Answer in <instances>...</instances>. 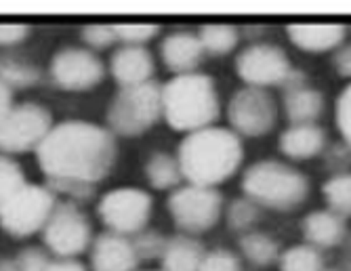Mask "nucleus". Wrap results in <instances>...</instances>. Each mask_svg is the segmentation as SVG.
<instances>
[{
    "label": "nucleus",
    "mask_w": 351,
    "mask_h": 271,
    "mask_svg": "<svg viewBox=\"0 0 351 271\" xmlns=\"http://www.w3.org/2000/svg\"><path fill=\"white\" fill-rule=\"evenodd\" d=\"M116 158V137L108 128L88 120L53 124L36 150L45 179H72L90 185L110 175Z\"/></svg>",
    "instance_id": "obj_1"
},
{
    "label": "nucleus",
    "mask_w": 351,
    "mask_h": 271,
    "mask_svg": "<svg viewBox=\"0 0 351 271\" xmlns=\"http://www.w3.org/2000/svg\"><path fill=\"white\" fill-rule=\"evenodd\" d=\"M244 148L238 134L232 128L206 126L194 132L179 143L177 162L183 179L189 185L217 187L228 181L242 164Z\"/></svg>",
    "instance_id": "obj_2"
},
{
    "label": "nucleus",
    "mask_w": 351,
    "mask_h": 271,
    "mask_svg": "<svg viewBox=\"0 0 351 271\" xmlns=\"http://www.w3.org/2000/svg\"><path fill=\"white\" fill-rule=\"evenodd\" d=\"M219 116V95L210 76L202 72L173 76L162 84V118L173 130L194 132Z\"/></svg>",
    "instance_id": "obj_3"
},
{
    "label": "nucleus",
    "mask_w": 351,
    "mask_h": 271,
    "mask_svg": "<svg viewBox=\"0 0 351 271\" xmlns=\"http://www.w3.org/2000/svg\"><path fill=\"white\" fill-rule=\"evenodd\" d=\"M244 198L257 207L271 211H293L309 196V181L297 168L276 162L261 160L246 168L242 175Z\"/></svg>",
    "instance_id": "obj_4"
},
{
    "label": "nucleus",
    "mask_w": 351,
    "mask_h": 271,
    "mask_svg": "<svg viewBox=\"0 0 351 271\" xmlns=\"http://www.w3.org/2000/svg\"><path fill=\"white\" fill-rule=\"evenodd\" d=\"M162 118V84L149 80L137 86L118 89L106 114L114 137H139Z\"/></svg>",
    "instance_id": "obj_5"
},
{
    "label": "nucleus",
    "mask_w": 351,
    "mask_h": 271,
    "mask_svg": "<svg viewBox=\"0 0 351 271\" xmlns=\"http://www.w3.org/2000/svg\"><path fill=\"white\" fill-rule=\"evenodd\" d=\"M57 202V196L47 185L25 181L0 202V227L13 238H27L45 227Z\"/></svg>",
    "instance_id": "obj_6"
},
{
    "label": "nucleus",
    "mask_w": 351,
    "mask_h": 271,
    "mask_svg": "<svg viewBox=\"0 0 351 271\" xmlns=\"http://www.w3.org/2000/svg\"><path fill=\"white\" fill-rule=\"evenodd\" d=\"M51 126V112L36 101H23L13 106L5 120L0 122V154L19 156L36 152Z\"/></svg>",
    "instance_id": "obj_7"
},
{
    "label": "nucleus",
    "mask_w": 351,
    "mask_h": 271,
    "mask_svg": "<svg viewBox=\"0 0 351 271\" xmlns=\"http://www.w3.org/2000/svg\"><path fill=\"white\" fill-rule=\"evenodd\" d=\"M167 211L179 231L196 235L215 227L223 211V198L215 187L183 185L171 191Z\"/></svg>",
    "instance_id": "obj_8"
},
{
    "label": "nucleus",
    "mask_w": 351,
    "mask_h": 271,
    "mask_svg": "<svg viewBox=\"0 0 351 271\" xmlns=\"http://www.w3.org/2000/svg\"><path fill=\"white\" fill-rule=\"evenodd\" d=\"M43 231V244L59 259H76L93 242L86 215L74 202H57Z\"/></svg>",
    "instance_id": "obj_9"
},
{
    "label": "nucleus",
    "mask_w": 351,
    "mask_h": 271,
    "mask_svg": "<svg viewBox=\"0 0 351 271\" xmlns=\"http://www.w3.org/2000/svg\"><path fill=\"white\" fill-rule=\"evenodd\" d=\"M154 211L152 196L141 187H116L101 196L97 204V217L108 231L120 235H133L145 229Z\"/></svg>",
    "instance_id": "obj_10"
},
{
    "label": "nucleus",
    "mask_w": 351,
    "mask_h": 271,
    "mask_svg": "<svg viewBox=\"0 0 351 271\" xmlns=\"http://www.w3.org/2000/svg\"><path fill=\"white\" fill-rule=\"evenodd\" d=\"M228 120L232 130L244 137H263L278 120V106L274 97L263 89H240L232 95L228 104Z\"/></svg>",
    "instance_id": "obj_11"
},
{
    "label": "nucleus",
    "mask_w": 351,
    "mask_h": 271,
    "mask_svg": "<svg viewBox=\"0 0 351 271\" xmlns=\"http://www.w3.org/2000/svg\"><path fill=\"white\" fill-rule=\"evenodd\" d=\"M236 74L246 86H282L293 74L291 59L276 45H250L236 57Z\"/></svg>",
    "instance_id": "obj_12"
},
{
    "label": "nucleus",
    "mask_w": 351,
    "mask_h": 271,
    "mask_svg": "<svg viewBox=\"0 0 351 271\" xmlns=\"http://www.w3.org/2000/svg\"><path fill=\"white\" fill-rule=\"evenodd\" d=\"M51 80L63 91H90L104 80V61L90 49L63 47L49 63Z\"/></svg>",
    "instance_id": "obj_13"
},
{
    "label": "nucleus",
    "mask_w": 351,
    "mask_h": 271,
    "mask_svg": "<svg viewBox=\"0 0 351 271\" xmlns=\"http://www.w3.org/2000/svg\"><path fill=\"white\" fill-rule=\"evenodd\" d=\"M139 259L126 235L104 231L90 242L93 271H137Z\"/></svg>",
    "instance_id": "obj_14"
},
{
    "label": "nucleus",
    "mask_w": 351,
    "mask_h": 271,
    "mask_svg": "<svg viewBox=\"0 0 351 271\" xmlns=\"http://www.w3.org/2000/svg\"><path fill=\"white\" fill-rule=\"evenodd\" d=\"M160 57L162 63L175 76L194 74L204 59V49L198 40V34L179 30V32H171L160 43Z\"/></svg>",
    "instance_id": "obj_15"
},
{
    "label": "nucleus",
    "mask_w": 351,
    "mask_h": 271,
    "mask_svg": "<svg viewBox=\"0 0 351 271\" xmlns=\"http://www.w3.org/2000/svg\"><path fill=\"white\" fill-rule=\"evenodd\" d=\"M110 72L120 89L145 84L154 76V57L145 47H118L110 57Z\"/></svg>",
    "instance_id": "obj_16"
},
{
    "label": "nucleus",
    "mask_w": 351,
    "mask_h": 271,
    "mask_svg": "<svg viewBox=\"0 0 351 271\" xmlns=\"http://www.w3.org/2000/svg\"><path fill=\"white\" fill-rule=\"evenodd\" d=\"M286 34L305 53H328L345 40V27L337 23H293L286 27Z\"/></svg>",
    "instance_id": "obj_17"
},
{
    "label": "nucleus",
    "mask_w": 351,
    "mask_h": 271,
    "mask_svg": "<svg viewBox=\"0 0 351 271\" xmlns=\"http://www.w3.org/2000/svg\"><path fill=\"white\" fill-rule=\"evenodd\" d=\"M326 132L315 124H293L280 134V152L291 160H311L324 150Z\"/></svg>",
    "instance_id": "obj_18"
},
{
    "label": "nucleus",
    "mask_w": 351,
    "mask_h": 271,
    "mask_svg": "<svg viewBox=\"0 0 351 271\" xmlns=\"http://www.w3.org/2000/svg\"><path fill=\"white\" fill-rule=\"evenodd\" d=\"M303 238L313 248H332L345 238V221L332 211H313L303 219Z\"/></svg>",
    "instance_id": "obj_19"
},
{
    "label": "nucleus",
    "mask_w": 351,
    "mask_h": 271,
    "mask_svg": "<svg viewBox=\"0 0 351 271\" xmlns=\"http://www.w3.org/2000/svg\"><path fill=\"white\" fill-rule=\"evenodd\" d=\"M204 252L206 250L198 240L185 233H177L173 238H167L160 255L162 271H198Z\"/></svg>",
    "instance_id": "obj_20"
},
{
    "label": "nucleus",
    "mask_w": 351,
    "mask_h": 271,
    "mask_svg": "<svg viewBox=\"0 0 351 271\" xmlns=\"http://www.w3.org/2000/svg\"><path fill=\"white\" fill-rule=\"evenodd\" d=\"M324 112V97L311 86H297L284 93V114L293 124H313Z\"/></svg>",
    "instance_id": "obj_21"
},
{
    "label": "nucleus",
    "mask_w": 351,
    "mask_h": 271,
    "mask_svg": "<svg viewBox=\"0 0 351 271\" xmlns=\"http://www.w3.org/2000/svg\"><path fill=\"white\" fill-rule=\"evenodd\" d=\"M145 179L154 189H177L183 175L177 162V156L169 152H154L145 160Z\"/></svg>",
    "instance_id": "obj_22"
},
{
    "label": "nucleus",
    "mask_w": 351,
    "mask_h": 271,
    "mask_svg": "<svg viewBox=\"0 0 351 271\" xmlns=\"http://www.w3.org/2000/svg\"><path fill=\"white\" fill-rule=\"evenodd\" d=\"M238 38V30L228 23H206L198 30V40L204 49V55L210 57L230 55L236 49Z\"/></svg>",
    "instance_id": "obj_23"
},
{
    "label": "nucleus",
    "mask_w": 351,
    "mask_h": 271,
    "mask_svg": "<svg viewBox=\"0 0 351 271\" xmlns=\"http://www.w3.org/2000/svg\"><path fill=\"white\" fill-rule=\"evenodd\" d=\"M240 250L252 265H257V267H267L280 259L278 242L263 231L244 233L240 238Z\"/></svg>",
    "instance_id": "obj_24"
},
{
    "label": "nucleus",
    "mask_w": 351,
    "mask_h": 271,
    "mask_svg": "<svg viewBox=\"0 0 351 271\" xmlns=\"http://www.w3.org/2000/svg\"><path fill=\"white\" fill-rule=\"evenodd\" d=\"M40 80V70L36 65L5 57L0 59V82L9 86L11 91H21L34 86Z\"/></svg>",
    "instance_id": "obj_25"
},
{
    "label": "nucleus",
    "mask_w": 351,
    "mask_h": 271,
    "mask_svg": "<svg viewBox=\"0 0 351 271\" xmlns=\"http://www.w3.org/2000/svg\"><path fill=\"white\" fill-rule=\"evenodd\" d=\"M324 200L339 217H351V173L332 175L322 187Z\"/></svg>",
    "instance_id": "obj_26"
},
{
    "label": "nucleus",
    "mask_w": 351,
    "mask_h": 271,
    "mask_svg": "<svg viewBox=\"0 0 351 271\" xmlns=\"http://www.w3.org/2000/svg\"><path fill=\"white\" fill-rule=\"evenodd\" d=\"M324 261L317 248L309 244H299L280 255V269L282 271H322Z\"/></svg>",
    "instance_id": "obj_27"
},
{
    "label": "nucleus",
    "mask_w": 351,
    "mask_h": 271,
    "mask_svg": "<svg viewBox=\"0 0 351 271\" xmlns=\"http://www.w3.org/2000/svg\"><path fill=\"white\" fill-rule=\"evenodd\" d=\"M226 219H228V227L232 231H246L252 227V223L259 219V207L250 202L248 198H238V200H232L230 207H228V213H226Z\"/></svg>",
    "instance_id": "obj_28"
},
{
    "label": "nucleus",
    "mask_w": 351,
    "mask_h": 271,
    "mask_svg": "<svg viewBox=\"0 0 351 271\" xmlns=\"http://www.w3.org/2000/svg\"><path fill=\"white\" fill-rule=\"evenodd\" d=\"M133 244V250L139 261H149V259H160L167 238L156 229H141L133 233V238H129Z\"/></svg>",
    "instance_id": "obj_29"
},
{
    "label": "nucleus",
    "mask_w": 351,
    "mask_h": 271,
    "mask_svg": "<svg viewBox=\"0 0 351 271\" xmlns=\"http://www.w3.org/2000/svg\"><path fill=\"white\" fill-rule=\"evenodd\" d=\"M116 40L126 47H143L158 36L160 27L154 23H114Z\"/></svg>",
    "instance_id": "obj_30"
},
{
    "label": "nucleus",
    "mask_w": 351,
    "mask_h": 271,
    "mask_svg": "<svg viewBox=\"0 0 351 271\" xmlns=\"http://www.w3.org/2000/svg\"><path fill=\"white\" fill-rule=\"evenodd\" d=\"M45 185L55 193V196H68V202L74 204H82L95 198V185L82 183V181H72V179H45Z\"/></svg>",
    "instance_id": "obj_31"
},
{
    "label": "nucleus",
    "mask_w": 351,
    "mask_h": 271,
    "mask_svg": "<svg viewBox=\"0 0 351 271\" xmlns=\"http://www.w3.org/2000/svg\"><path fill=\"white\" fill-rule=\"evenodd\" d=\"M25 183L23 168L11 156L0 154V202L9 198L17 187Z\"/></svg>",
    "instance_id": "obj_32"
},
{
    "label": "nucleus",
    "mask_w": 351,
    "mask_h": 271,
    "mask_svg": "<svg viewBox=\"0 0 351 271\" xmlns=\"http://www.w3.org/2000/svg\"><path fill=\"white\" fill-rule=\"evenodd\" d=\"M240 269L242 265L236 252L228 248H215V250L204 252L198 271H240Z\"/></svg>",
    "instance_id": "obj_33"
},
{
    "label": "nucleus",
    "mask_w": 351,
    "mask_h": 271,
    "mask_svg": "<svg viewBox=\"0 0 351 271\" xmlns=\"http://www.w3.org/2000/svg\"><path fill=\"white\" fill-rule=\"evenodd\" d=\"M80 38L90 49H108L116 43V32L110 23H88L80 30Z\"/></svg>",
    "instance_id": "obj_34"
},
{
    "label": "nucleus",
    "mask_w": 351,
    "mask_h": 271,
    "mask_svg": "<svg viewBox=\"0 0 351 271\" xmlns=\"http://www.w3.org/2000/svg\"><path fill=\"white\" fill-rule=\"evenodd\" d=\"M13 259L17 271H45L51 261L47 250H43L40 246H25L17 255H13Z\"/></svg>",
    "instance_id": "obj_35"
},
{
    "label": "nucleus",
    "mask_w": 351,
    "mask_h": 271,
    "mask_svg": "<svg viewBox=\"0 0 351 271\" xmlns=\"http://www.w3.org/2000/svg\"><path fill=\"white\" fill-rule=\"evenodd\" d=\"M337 126L343 134V139L351 145V84L345 86V91L337 99Z\"/></svg>",
    "instance_id": "obj_36"
},
{
    "label": "nucleus",
    "mask_w": 351,
    "mask_h": 271,
    "mask_svg": "<svg viewBox=\"0 0 351 271\" xmlns=\"http://www.w3.org/2000/svg\"><path fill=\"white\" fill-rule=\"evenodd\" d=\"M29 25L25 23H0V47H13L27 38Z\"/></svg>",
    "instance_id": "obj_37"
},
{
    "label": "nucleus",
    "mask_w": 351,
    "mask_h": 271,
    "mask_svg": "<svg viewBox=\"0 0 351 271\" xmlns=\"http://www.w3.org/2000/svg\"><path fill=\"white\" fill-rule=\"evenodd\" d=\"M332 65L343 78H351V45L339 49L332 57Z\"/></svg>",
    "instance_id": "obj_38"
},
{
    "label": "nucleus",
    "mask_w": 351,
    "mask_h": 271,
    "mask_svg": "<svg viewBox=\"0 0 351 271\" xmlns=\"http://www.w3.org/2000/svg\"><path fill=\"white\" fill-rule=\"evenodd\" d=\"M45 271H86L84 263L78 259H51Z\"/></svg>",
    "instance_id": "obj_39"
},
{
    "label": "nucleus",
    "mask_w": 351,
    "mask_h": 271,
    "mask_svg": "<svg viewBox=\"0 0 351 271\" xmlns=\"http://www.w3.org/2000/svg\"><path fill=\"white\" fill-rule=\"evenodd\" d=\"M13 91L9 86H5L3 82H0V122L5 120V116L11 112L13 108Z\"/></svg>",
    "instance_id": "obj_40"
},
{
    "label": "nucleus",
    "mask_w": 351,
    "mask_h": 271,
    "mask_svg": "<svg viewBox=\"0 0 351 271\" xmlns=\"http://www.w3.org/2000/svg\"><path fill=\"white\" fill-rule=\"evenodd\" d=\"M0 271H17V265H15V259L5 255L0 257Z\"/></svg>",
    "instance_id": "obj_41"
}]
</instances>
